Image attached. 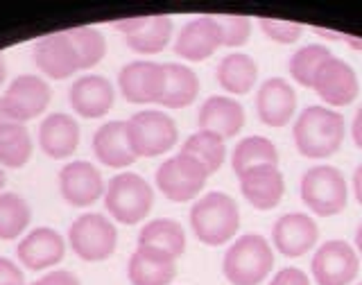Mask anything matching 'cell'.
Returning <instances> with one entry per match:
<instances>
[{"instance_id":"cell-10","label":"cell","mask_w":362,"mask_h":285,"mask_svg":"<svg viewBox=\"0 0 362 285\" xmlns=\"http://www.w3.org/2000/svg\"><path fill=\"white\" fill-rule=\"evenodd\" d=\"M313 88L331 107H346L360 93L356 71L344 59L333 54L317 68L313 77Z\"/></svg>"},{"instance_id":"cell-40","label":"cell","mask_w":362,"mask_h":285,"mask_svg":"<svg viewBox=\"0 0 362 285\" xmlns=\"http://www.w3.org/2000/svg\"><path fill=\"white\" fill-rule=\"evenodd\" d=\"M351 134H354L356 145L362 150V107H360V111L356 113V118H354V127H351Z\"/></svg>"},{"instance_id":"cell-9","label":"cell","mask_w":362,"mask_h":285,"mask_svg":"<svg viewBox=\"0 0 362 285\" xmlns=\"http://www.w3.org/2000/svg\"><path fill=\"white\" fill-rule=\"evenodd\" d=\"M310 267L317 285H349L360 272V258L349 243L328 240L315 252Z\"/></svg>"},{"instance_id":"cell-44","label":"cell","mask_w":362,"mask_h":285,"mask_svg":"<svg viewBox=\"0 0 362 285\" xmlns=\"http://www.w3.org/2000/svg\"><path fill=\"white\" fill-rule=\"evenodd\" d=\"M5 77H7V64H5V57L0 54V86L5 84Z\"/></svg>"},{"instance_id":"cell-30","label":"cell","mask_w":362,"mask_h":285,"mask_svg":"<svg viewBox=\"0 0 362 285\" xmlns=\"http://www.w3.org/2000/svg\"><path fill=\"white\" fill-rule=\"evenodd\" d=\"M32 156V136L23 122H11L0 127V165L23 168Z\"/></svg>"},{"instance_id":"cell-26","label":"cell","mask_w":362,"mask_h":285,"mask_svg":"<svg viewBox=\"0 0 362 285\" xmlns=\"http://www.w3.org/2000/svg\"><path fill=\"white\" fill-rule=\"evenodd\" d=\"M258 79V66L249 54L233 52L218 64V82L231 95H245Z\"/></svg>"},{"instance_id":"cell-5","label":"cell","mask_w":362,"mask_h":285,"mask_svg":"<svg viewBox=\"0 0 362 285\" xmlns=\"http://www.w3.org/2000/svg\"><path fill=\"white\" fill-rule=\"evenodd\" d=\"M346 197V179L333 165H315L301 177V202L320 218L342 213Z\"/></svg>"},{"instance_id":"cell-11","label":"cell","mask_w":362,"mask_h":285,"mask_svg":"<svg viewBox=\"0 0 362 285\" xmlns=\"http://www.w3.org/2000/svg\"><path fill=\"white\" fill-rule=\"evenodd\" d=\"M120 93L132 105H152L161 102L163 86H165V73L163 64L154 62H132L122 66L118 75Z\"/></svg>"},{"instance_id":"cell-6","label":"cell","mask_w":362,"mask_h":285,"mask_svg":"<svg viewBox=\"0 0 362 285\" xmlns=\"http://www.w3.org/2000/svg\"><path fill=\"white\" fill-rule=\"evenodd\" d=\"M127 136L136 156L152 158L173 150L179 139V129L177 122L168 113L145 109L134 113L127 120Z\"/></svg>"},{"instance_id":"cell-48","label":"cell","mask_w":362,"mask_h":285,"mask_svg":"<svg viewBox=\"0 0 362 285\" xmlns=\"http://www.w3.org/2000/svg\"><path fill=\"white\" fill-rule=\"evenodd\" d=\"M358 285H362V283H358Z\"/></svg>"},{"instance_id":"cell-45","label":"cell","mask_w":362,"mask_h":285,"mask_svg":"<svg viewBox=\"0 0 362 285\" xmlns=\"http://www.w3.org/2000/svg\"><path fill=\"white\" fill-rule=\"evenodd\" d=\"M356 247H358V252L362 256V224L358 226V233H356Z\"/></svg>"},{"instance_id":"cell-1","label":"cell","mask_w":362,"mask_h":285,"mask_svg":"<svg viewBox=\"0 0 362 285\" xmlns=\"http://www.w3.org/2000/svg\"><path fill=\"white\" fill-rule=\"evenodd\" d=\"M294 145L308 158L333 156L344 143V118L326 107L303 109L292 127Z\"/></svg>"},{"instance_id":"cell-29","label":"cell","mask_w":362,"mask_h":285,"mask_svg":"<svg viewBox=\"0 0 362 285\" xmlns=\"http://www.w3.org/2000/svg\"><path fill=\"white\" fill-rule=\"evenodd\" d=\"M231 165L238 177L245 175L247 170L263 168V165L279 168L276 145L269 139H265V136H247V139H243L235 145L233 156H231Z\"/></svg>"},{"instance_id":"cell-38","label":"cell","mask_w":362,"mask_h":285,"mask_svg":"<svg viewBox=\"0 0 362 285\" xmlns=\"http://www.w3.org/2000/svg\"><path fill=\"white\" fill-rule=\"evenodd\" d=\"M269 285H310V281H308V277H305L301 269L286 267V269H281L274 279H272Z\"/></svg>"},{"instance_id":"cell-13","label":"cell","mask_w":362,"mask_h":285,"mask_svg":"<svg viewBox=\"0 0 362 285\" xmlns=\"http://www.w3.org/2000/svg\"><path fill=\"white\" fill-rule=\"evenodd\" d=\"M5 105L18 122L41 116L52 100L50 84L39 75H18L5 91Z\"/></svg>"},{"instance_id":"cell-15","label":"cell","mask_w":362,"mask_h":285,"mask_svg":"<svg viewBox=\"0 0 362 285\" xmlns=\"http://www.w3.org/2000/svg\"><path fill=\"white\" fill-rule=\"evenodd\" d=\"M222 45V32L215 16H195L179 30L175 52L186 62H204Z\"/></svg>"},{"instance_id":"cell-25","label":"cell","mask_w":362,"mask_h":285,"mask_svg":"<svg viewBox=\"0 0 362 285\" xmlns=\"http://www.w3.org/2000/svg\"><path fill=\"white\" fill-rule=\"evenodd\" d=\"M165 86L158 105L168 109H184L199 95V77L186 64H163Z\"/></svg>"},{"instance_id":"cell-8","label":"cell","mask_w":362,"mask_h":285,"mask_svg":"<svg viewBox=\"0 0 362 285\" xmlns=\"http://www.w3.org/2000/svg\"><path fill=\"white\" fill-rule=\"evenodd\" d=\"M209 173L195 158L179 152L156 170V188L173 202H190L206 186Z\"/></svg>"},{"instance_id":"cell-46","label":"cell","mask_w":362,"mask_h":285,"mask_svg":"<svg viewBox=\"0 0 362 285\" xmlns=\"http://www.w3.org/2000/svg\"><path fill=\"white\" fill-rule=\"evenodd\" d=\"M5 184H7V177H5V170L0 168V192H3V188H5Z\"/></svg>"},{"instance_id":"cell-16","label":"cell","mask_w":362,"mask_h":285,"mask_svg":"<svg viewBox=\"0 0 362 285\" xmlns=\"http://www.w3.org/2000/svg\"><path fill=\"white\" fill-rule=\"evenodd\" d=\"M317 238H320V226L305 213L283 215L272 229V243L288 258H299L308 254L317 245Z\"/></svg>"},{"instance_id":"cell-28","label":"cell","mask_w":362,"mask_h":285,"mask_svg":"<svg viewBox=\"0 0 362 285\" xmlns=\"http://www.w3.org/2000/svg\"><path fill=\"white\" fill-rule=\"evenodd\" d=\"M173 39V18L170 16H143L141 28L127 34L124 41L139 54H156L165 50V45Z\"/></svg>"},{"instance_id":"cell-3","label":"cell","mask_w":362,"mask_h":285,"mask_svg":"<svg viewBox=\"0 0 362 285\" xmlns=\"http://www.w3.org/2000/svg\"><path fill=\"white\" fill-rule=\"evenodd\" d=\"M274 267V252L258 233L240 235L226 249L222 260L224 279L231 285H260Z\"/></svg>"},{"instance_id":"cell-27","label":"cell","mask_w":362,"mask_h":285,"mask_svg":"<svg viewBox=\"0 0 362 285\" xmlns=\"http://www.w3.org/2000/svg\"><path fill=\"white\" fill-rule=\"evenodd\" d=\"M139 247H154L158 252H165L173 258H179L186 252L184 226L170 218H158V220L147 222L141 229Z\"/></svg>"},{"instance_id":"cell-43","label":"cell","mask_w":362,"mask_h":285,"mask_svg":"<svg viewBox=\"0 0 362 285\" xmlns=\"http://www.w3.org/2000/svg\"><path fill=\"white\" fill-rule=\"evenodd\" d=\"M339 39L349 41L351 48H360V50H362V39H356V37H346V34H339Z\"/></svg>"},{"instance_id":"cell-41","label":"cell","mask_w":362,"mask_h":285,"mask_svg":"<svg viewBox=\"0 0 362 285\" xmlns=\"http://www.w3.org/2000/svg\"><path fill=\"white\" fill-rule=\"evenodd\" d=\"M354 192H356L358 204L362 207V163L356 168V173H354Z\"/></svg>"},{"instance_id":"cell-39","label":"cell","mask_w":362,"mask_h":285,"mask_svg":"<svg viewBox=\"0 0 362 285\" xmlns=\"http://www.w3.org/2000/svg\"><path fill=\"white\" fill-rule=\"evenodd\" d=\"M48 285H82L79 279L73 274V272H66V269H54V272H48L45 277H41Z\"/></svg>"},{"instance_id":"cell-37","label":"cell","mask_w":362,"mask_h":285,"mask_svg":"<svg viewBox=\"0 0 362 285\" xmlns=\"http://www.w3.org/2000/svg\"><path fill=\"white\" fill-rule=\"evenodd\" d=\"M0 285H25L23 269L9 258H0Z\"/></svg>"},{"instance_id":"cell-4","label":"cell","mask_w":362,"mask_h":285,"mask_svg":"<svg viewBox=\"0 0 362 285\" xmlns=\"http://www.w3.org/2000/svg\"><path fill=\"white\" fill-rule=\"evenodd\" d=\"M105 207L120 224H139L154 207V190L136 173H120L111 177L105 190Z\"/></svg>"},{"instance_id":"cell-14","label":"cell","mask_w":362,"mask_h":285,"mask_svg":"<svg viewBox=\"0 0 362 285\" xmlns=\"http://www.w3.org/2000/svg\"><path fill=\"white\" fill-rule=\"evenodd\" d=\"M37 68L50 79H68L79 71L77 52L66 32H54L41 37L32 48Z\"/></svg>"},{"instance_id":"cell-23","label":"cell","mask_w":362,"mask_h":285,"mask_svg":"<svg viewBox=\"0 0 362 285\" xmlns=\"http://www.w3.org/2000/svg\"><path fill=\"white\" fill-rule=\"evenodd\" d=\"M93 154L107 168H129L139 156L134 154L129 145L127 120H111L102 124L93 136Z\"/></svg>"},{"instance_id":"cell-32","label":"cell","mask_w":362,"mask_h":285,"mask_svg":"<svg viewBox=\"0 0 362 285\" xmlns=\"http://www.w3.org/2000/svg\"><path fill=\"white\" fill-rule=\"evenodd\" d=\"M32 220L30 204L16 192H0V240H16Z\"/></svg>"},{"instance_id":"cell-31","label":"cell","mask_w":362,"mask_h":285,"mask_svg":"<svg viewBox=\"0 0 362 285\" xmlns=\"http://www.w3.org/2000/svg\"><path fill=\"white\" fill-rule=\"evenodd\" d=\"M181 152L192 156L195 161L206 170L209 177L215 175L218 170L222 168L224 158H226V145L224 139H220L218 134H211V132H197L192 134L190 139L184 143Z\"/></svg>"},{"instance_id":"cell-42","label":"cell","mask_w":362,"mask_h":285,"mask_svg":"<svg viewBox=\"0 0 362 285\" xmlns=\"http://www.w3.org/2000/svg\"><path fill=\"white\" fill-rule=\"evenodd\" d=\"M11 122H18V120L11 116V111L5 105V100L0 98V127H5V124H11Z\"/></svg>"},{"instance_id":"cell-21","label":"cell","mask_w":362,"mask_h":285,"mask_svg":"<svg viewBox=\"0 0 362 285\" xmlns=\"http://www.w3.org/2000/svg\"><path fill=\"white\" fill-rule=\"evenodd\" d=\"M127 277L132 285H170L177 277V258L154 247H136L127 263Z\"/></svg>"},{"instance_id":"cell-35","label":"cell","mask_w":362,"mask_h":285,"mask_svg":"<svg viewBox=\"0 0 362 285\" xmlns=\"http://www.w3.org/2000/svg\"><path fill=\"white\" fill-rule=\"evenodd\" d=\"M222 32V45L229 48H238V45L247 43V39L252 37V18L247 16H215Z\"/></svg>"},{"instance_id":"cell-36","label":"cell","mask_w":362,"mask_h":285,"mask_svg":"<svg viewBox=\"0 0 362 285\" xmlns=\"http://www.w3.org/2000/svg\"><path fill=\"white\" fill-rule=\"evenodd\" d=\"M258 25L272 41H276V43H294L303 32V28L299 25V23H290V21L258 18Z\"/></svg>"},{"instance_id":"cell-19","label":"cell","mask_w":362,"mask_h":285,"mask_svg":"<svg viewBox=\"0 0 362 285\" xmlns=\"http://www.w3.org/2000/svg\"><path fill=\"white\" fill-rule=\"evenodd\" d=\"M116 102V91L105 75H84L71 86V107L82 118H102Z\"/></svg>"},{"instance_id":"cell-22","label":"cell","mask_w":362,"mask_h":285,"mask_svg":"<svg viewBox=\"0 0 362 285\" xmlns=\"http://www.w3.org/2000/svg\"><path fill=\"white\" fill-rule=\"evenodd\" d=\"M238 179H240V190L245 199L258 211L276 209L279 202L283 199V192H286L283 173L279 168H272V165L247 170V173Z\"/></svg>"},{"instance_id":"cell-20","label":"cell","mask_w":362,"mask_h":285,"mask_svg":"<svg viewBox=\"0 0 362 285\" xmlns=\"http://www.w3.org/2000/svg\"><path fill=\"white\" fill-rule=\"evenodd\" d=\"M199 132L218 134L220 139H233L245 127V109L238 100L226 95H211L199 107Z\"/></svg>"},{"instance_id":"cell-33","label":"cell","mask_w":362,"mask_h":285,"mask_svg":"<svg viewBox=\"0 0 362 285\" xmlns=\"http://www.w3.org/2000/svg\"><path fill=\"white\" fill-rule=\"evenodd\" d=\"M68 39H71L73 48L77 52V62H79V71H86V68H93L100 64L107 54V39L105 34L95 28H73L66 30Z\"/></svg>"},{"instance_id":"cell-12","label":"cell","mask_w":362,"mask_h":285,"mask_svg":"<svg viewBox=\"0 0 362 285\" xmlns=\"http://www.w3.org/2000/svg\"><path fill=\"white\" fill-rule=\"evenodd\" d=\"M105 179L102 173L88 161H71L59 173V192L66 204L84 209L95 204L105 195Z\"/></svg>"},{"instance_id":"cell-2","label":"cell","mask_w":362,"mask_h":285,"mask_svg":"<svg viewBox=\"0 0 362 285\" xmlns=\"http://www.w3.org/2000/svg\"><path fill=\"white\" fill-rule=\"evenodd\" d=\"M190 226L199 243L220 247L229 243L240 229V211L226 192L213 190L197 199L190 209Z\"/></svg>"},{"instance_id":"cell-34","label":"cell","mask_w":362,"mask_h":285,"mask_svg":"<svg viewBox=\"0 0 362 285\" xmlns=\"http://www.w3.org/2000/svg\"><path fill=\"white\" fill-rule=\"evenodd\" d=\"M328 57H331V50L326 45L313 43V45H303L297 52L290 57V75L297 84L313 88V77Z\"/></svg>"},{"instance_id":"cell-18","label":"cell","mask_w":362,"mask_h":285,"mask_svg":"<svg viewBox=\"0 0 362 285\" xmlns=\"http://www.w3.org/2000/svg\"><path fill=\"white\" fill-rule=\"evenodd\" d=\"M66 243L59 231L50 229V226H39V229L30 231L16 247V256L23 265L32 272L48 269L64 260Z\"/></svg>"},{"instance_id":"cell-17","label":"cell","mask_w":362,"mask_h":285,"mask_svg":"<svg viewBox=\"0 0 362 285\" xmlns=\"http://www.w3.org/2000/svg\"><path fill=\"white\" fill-rule=\"evenodd\" d=\"M256 109L263 124H267V127H283V124L292 120L294 111H297V93H294V88L286 79L269 77L258 88Z\"/></svg>"},{"instance_id":"cell-7","label":"cell","mask_w":362,"mask_h":285,"mask_svg":"<svg viewBox=\"0 0 362 285\" xmlns=\"http://www.w3.org/2000/svg\"><path fill=\"white\" fill-rule=\"evenodd\" d=\"M68 243H71L73 252L86 263H102L116 252L118 229L105 215L84 213L71 224Z\"/></svg>"},{"instance_id":"cell-24","label":"cell","mask_w":362,"mask_h":285,"mask_svg":"<svg viewBox=\"0 0 362 285\" xmlns=\"http://www.w3.org/2000/svg\"><path fill=\"white\" fill-rule=\"evenodd\" d=\"M39 145L41 152L50 158L73 156L79 145V124L68 113H50L39 124Z\"/></svg>"},{"instance_id":"cell-47","label":"cell","mask_w":362,"mask_h":285,"mask_svg":"<svg viewBox=\"0 0 362 285\" xmlns=\"http://www.w3.org/2000/svg\"><path fill=\"white\" fill-rule=\"evenodd\" d=\"M32 285H48V283H45V281H43V279H39V281H34V283H32Z\"/></svg>"}]
</instances>
